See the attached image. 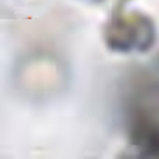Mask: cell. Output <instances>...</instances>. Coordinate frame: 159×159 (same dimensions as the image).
Here are the masks:
<instances>
[{
    "mask_svg": "<svg viewBox=\"0 0 159 159\" xmlns=\"http://www.w3.org/2000/svg\"><path fill=\"white\" fill-rule=\"evenodd\" d=\"M94 2H103V0H94ZM128 0H117V5H121V4H126Z\"/></svg>",
    "mask_w": 159,
    "mask_h": 159,
    "instance_id": "obj_3",
    "label": "cell"
},
{
    "mask_svg": "<svg viewBox=\"0 0 159 159\" xmlns=\"http://www.w3.org/2000/svg\"><path fill=\"white\" fill-rule=\"evenodd\" d=\"M128 143L140 157L159 159V84L147 82L129 94L124 110Z\"/></svg>",
    "mask_w": 159,
    "mask_h": 159,
    "instance_id": "obj_1",
    "label": "cell"
},
{
    "mask_svg": "<svg viewBox=\"0 0 159 159\" xmlns=\"http://www.w3.org/2000/svg\"><path fill=\"white\" fill-rule=\"evenodd\" d=\"M103 42L116 54H145L157 42V26L147 12L121 4L103 25Z\"/></svg>",
    "mask_w": 159,
    "mask_h": 159,
    "instance_id": "obj_2",
    "label": "cell"
}]
</instances>
